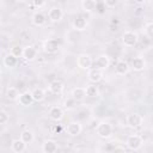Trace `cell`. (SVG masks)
I'll list each match as a JSON object with an SVG mask.
<instances>
[{"label":"cell","instance_id":"cell-23","mask_svg":"<svg viewBox=\"0 0 153 153\" xmlns=\"http://www.w3.org/2000/svg\"><path fill=\"white\" fill-rule=\"evenodd\" d=\"M19 96H20V93L17 87H7L6 88V98L8 100H12V102L18 100Z\"/></svg>","mask_w":153,"mask_h":153},{"label":"cell","instance_id":"cell-24","mask_svg":"<svg viewBox=\"0 0 153 153\" xmlns=\"http://www.w3.org/2000/svg\"><path fill=\"white\" fill-rule=\"evenodd\" d=\"M72 97L75 100H82L86 97V91L85 87H74L72 90Z\"/></svg>","mask_w":153,"mask_h":153},{"label":"cell","instance_id":"cell-26","mask_svg":"<svg viewBox=\"0 0 153 153\" xmlns=\"http://www.w3.org/2000/svg\"><path fill=\"white\" fill-rule=\"evenodd\" d=\"M96 5H97V4H96L94 0H82V1H81V7H82V10H84L85 12H87V13L94 11Z\"/></svg>","mask_w":153,"mask_h":153},{"label":"cell","instance_id":"cell-21","mask_svg":"<svg viewBox=\"0 0 153 153\" xmlns=\"http://www.w3.org/2000/svg\"><path fill=\"white\" fill-rule=\"evenodd\" d=\"M17 63H18V57L17 56H14L11 53H8V54L5 55V57H4V66L5 67H7V68H14L17 66Z\"/></svg>","mask_w":153,"mask_h":153},{"label":"cell","instance_id":"cell-13","mask_svg":"<svg viewBox=\"0 0 153 153\" xmlns=\"http://www.w3.org/2000/svg\"><path fill=\"white\" fill-rule=\"evenodd\" d=\"M82 130V126L80 124V122L73 121L67 126V133L71 136H78Z\"/></svg>","mask_w":153,"mask_h":153},{"label":"cell","instance_id":"cell-14","mask_svg":"<svg viewBox=\"0 0 153 153\" xmlns=\"http://www.w3.org/2000/svg\"><path fill=\"white\" fill-rule=\"evenodd\" d=\"M129 68L130 67H129L128 62L124 61V60H118L116 62V65H115V72H116L117 75H124V74H127L129 72Z\"/></svg>","mask_w":153,"mask_h":153},{"label":"cell","instance_id":"cell-1","mask_svg":"<svg viewBox=\"0 0 153 153\" xmlns=\"http://www.w3.org/2000/svg\"><path fill=\"white\" fill-rule=\"evenodd\" d=\"M114 128L109 122H100L96 127V134L102 139H109L112 136Z\"/></svg>","mask_w":153,"mask_h":153},{"label":"cell","instance_id":"cell-11","mask_svg":"<svg viewBox=\"0 0 153 153\" xmlns=\"http://www.w3.org/2000/svg\"><path fill=\"white\" fill-rule=\"evenodd\" d=\"M62 17H63V12H62V10L60 7L54 6L48 11V18H49V20H51L54 23L60 22L62 19Z\"/></svg>","mask_w":153,"mask_h":153},{"label":"cell","instance_id":"cell-32","mask_svg":"<svg viewBox=\"0 0 153 153\" xmlns=\"http://www.w3.org/2000/svg\"><path fill=\"white\" fill-rule=\"evenodd\" d=\"M118 0H104V4L108 6V7H115L117 5Z\"/></svg>","mask_w":153,"mask_h":153},{"label":"cell","instance_id":"cell-35","mask_svg":"<svg viewBox=\"0 0 153 153\" xmlns=\"http://www.w3.org/2000/svg\"><path fill=\"white\" fill-rule=\"evenodd\" d=\"M13 1H16V2H22V1H24V0H13Z\"/></svg>","mask_w":153,"mask_h":153},{"label":"cell","instance_id":"cell-9","mask_svg":"<svg viewBox=\"0 0 153 153\" xmlns=\"http://www.w3.org/2000/svg\"><path fill=\"white\" fill-rule=\"evenodd\" d=\"M48 116L51 121L60 122L63 118V110L60 106H51L48 111Z\"/></svg>","mask_w":153,"mask_h":153},{"label":"cell","instance_id":"cell-17","mask_svg":"<svg viewBox=\"0 0 153 153\" xmlns=\"http://www.w3.org/2000/svg\"><path fill=\"white\" fill-rule=\"evenodd\" d=\"M57 149H59L57 142L54 140H45L42 145V151L44 153H55L57 152Z\"/></svg>","mask_w":153,"mask_h":153},{"label":"cell","instance_id":"cell-12","mask_svg":"<svg viewBox=\"0 0 153 153\" xmlns=\"http://www.w3.org/2000/svg\"><path fill=\"white\" fill-rule=\"evenodd\" d=\"M33 96H32V92H29V91H25L23 93H20L19 98H18V103L22 105V106H29L33 103Z\"/></svg>","mask_w":153,"mask_h":153},{"label":"cell","instance_id":"cell-31","mask_svg":"<svg viewBox=\"0 0 153 153\" xmlns=\"http://www.w3.org/2000/svg\"><path fill=\"white\" fill-rule=\"evenodd\" d=\"M8 120H10V117H8V114L5 111V110H1L0 111V124H6L7 122H8Z\"/></svg>","mask_w":153,"mask_h":153},{"label":"cell","instance_id":"cell-16","mask_svg":"<svg viewBox=\"0 0 153 153\" xmlns=\"http://www.w3.org/2000/svg\"><path fill=\"white\" fill-rule=\"evenodd\" d=\"M26 146H27V143L24 142L22 139H16L11 143V148H12V151L14 153H23V152H25L26 151Z\"/></svg>","mask_w":153,"mask_h":153},{"label":"cell","instance_id":"cell-3","mask_svg":"<svg viewBox=\"0 0 153 153\" xmlns=\"http://www.w3.org/2000/svg\"><path fill=\"white\" fill-rule=\"evenodd\" d=\"M76 65H78V67L80 69L88 71V69H91V67L93 65V61H92V59H91L90 55H87V54H80L76 57Z\"/></svg>","mask_w":153,"mask_h":153},{"label":"cell","instance_id":"cell-34","mask_svg":"<svg viewBox=\"0 0 153 153\" xmlns=\"http://www.w3.org/2000/svg\"><path fill=\"white\" fill-rule=\"evenodd\" d=\"M134 1H135L136 4H139V5H141V4H143L146 0H134Z\"/></svg>","mask_w":153,"mask_h":153},{"label":"cell","instance_id":"cell-4","mask_svg":"<svg viewBox=\"0 0 153 153\" xmlns=\"http://www.w3.org/2000/svg\"><path fill=\"white\" fill-rule=\"evenodd\" d=\"M137 41H139V37H137L136 32H134V31H126L122 35V42L128 48L135 47L136 43H137Z\"/></svg>","mask_w":153,"mask_h":153},{"label":"cell","instance_id":"cell-5","mask_svg":"<svg viewBox=\"0 0 153 153\" xmlns=\"http://www.w3.org/2000/svg\"><path fill=\"white\" fill-rule=\"evenodd\" d=\"M126 121H127L128 127L135 129V128H139V127L142 126V123H143V117H142L140 114H137V112H133V114H129V115L127 116Z\"/></svg>","mask_w":153,"mask_h":153},{"label":"cell","instance_id":"cell-10","mask_svg":"<svg viewBox=\"0 0 153 153\" xmlns=\"http://www.w3.org/2000/svg\"><path fill=\"white\" fill-rule=\"evenodd\" d=\"M72 25H73V29L76 30V31H84L87 26V20L84 16H76L74 17L73 22H72Z\"/></svg>","mask_w":153,"mask_h":153},{"label":"cell","instance_id":"cell-30","mask_svg":"<svg viewBox=\"0 0 153 153\" xmlns=\"http://www.w3.org/2000/svg\"><path fill=\"white\" fill-rule=\"evenodd\" d=\"M145 33L148 38H153V22L147 23L145 25Z\"/></svg>","mask_w":153,"mask_h":153},{"label":"cell","instance_id":"cell-20","mask_svg":"<svg viewBox=\"0 0 153 153\" xmlns=\"http://www.w3.org/2000/svg\"><path fill=\"white\" fill-rule=\"evenodd\" d=\"M31 22L35 26H43L47 22V17L42 12H35L31 18Z\"/></svg>","mask_w":153,"mask_h":153},{"label":"cell","instance_id":"cell-19","mask_svg":"<svg viewBox=\"0 0 153 153\" xmlns=\"http://www.w3.org/2000/svg\"><path fill=\"white\" fill-rule=\"evenodd\" d=\"M63 88H65L63 82L57 80V79L50 81V84H49V91L51 93H54V94H61L63 92Z\"/></svg>","mask_w":153,"mask_h":153},{"label":"cell","instance_id":"cell-6","mask_svg":"<svg viewBox=\"0 0 153 153\" xmlns=\"http://www.w3.org/2000/svg\"><path fill=\"white\" fill-rule=\"evenodd\" d=\"M60 48V43L56 38H48L43 42V49L45 53L48 54H54L59 50Z\"/></svg>","mask_w":153,"mask_h":153},{"label":"cell","instance_id":"cell-33","mask_svg":"<svg viewBox=\"0 0 153 153\" xmlns=\"http://www.w3.org/2000/svg\"><path fill=\"white\" fill-rule=\"evenodd\" d=\"M32 4H33V6L39 8V7H42L44 5V0H32Z\"/></svg>","mask_w":153,"mask_h":153},{"label":"cell","instance_id":"cell-15","mask_svg":"<svg viewBox=\"0 0 153 153\" xmlns=\"http://www.w3.org/2000/svg\"><path fill=\"white\" fill-rule=\"evenodd\" d=\"M37 50L31 47V45H26L24 47V51H23V59L25 61H33L37 57Z\"/></svg>","mask_w":153,"mask_h":153},{"label":"cell","instance_id":"cell-2","mask_svg":"<svg viewBox=\"0 0 153 153\" xmlns=\"http://www.w3.org/2000/svg\"><path fill=\"white\" fill-rule=\"evenodd\" d=\"M126 145H127V147H128L129 149H131V151H137V149H140V148L142 147L143 140H142V137H141L140 135L133 134V135L128 136V139H127V141H126Z\"/></svg>","mask_w":153,"mask_h":153},{"label":"cell","instance_id":"cell-27","mask_svg":"<svg viewBox=\"0 0 153 153\" xmlns=\"http://www.w3.org/2000/svg\"><path fill=\"white\" fill-rule=\"evenodd\" d=\"M32 96H33V100L35 102H42L45 98V91L43 88H41V87H37V88H35L32 91Z\"/></svg>","mask_w":153,"mask_h":153},{"label":"cell","instance_id":"cell-29","mask_svg":"<svg viewBox=\"0 0 153 153\" xmlns=\"http://www.w3.org/2000/svg\"><path fill=\"white\" fill-rule=\"evenodd\" d=\"M75 102H76V100H75L73 97L67 98V99L65 100V103H63L65 109H67V110H72V109H74V106H75Z\"/></svg>","mask_w":153,"mask_h":153},{"label":"cell","instance_id":"cell-7","mask_svg":"<svg viewBox=\"0 0 153 153\" xmlns=\"http://www.w3.org/2000/svg\"><path fill=\"white\" fill-rule=\"evenodd\" d=\"M103 76H104L103 71H100L98 68H91L87 72V79L90 82H93V84H98L99 81H102Z\"/></svg>","mask_w":153,"mask_h":153},{"label":"cell","instance_id":"cell-18","mask_svg":"<svg viewBox=\"0 0 153 153\" xmlns=\"http://www.w3.org/2000/svg\"><path fill=\"white\" fill-rule=\"evenodd\" d=\"M130 67H131L135 72H141V71H143L145 67H146V61H145L141 56H136V57H134V59L131 60Z\"/></svg>","mask_w":153,"mask_h":153},{"label":"cell","instance_id":"cell-8","mask_svg":"<svg viewBox=\"0 0 153 153\" xmlns=\"http://www.w3.org/2000/svg\"><path fill=\"white\" fill-rule=\"evenodd\" d=\"M93 66H94V68H98L100 71L106 69L110 66V59H109V56L108 55H99L96 59V61L93 62Z\"/></svg>","mask_w":153,"mask_h":153},{"label":"cell","instance_id":"cell-22","mask_svg":"<svg viewBox=\"0 0 153 153\" xmlns=\"http://www.w3.org/2000/svg\"><path fill=\"white\" fill-rule=\"evenodd\" d=\"M85 91H86V96L90 97V98H97L99 96V88L96 84L91 82L88 85H86L85 87Z\"/></svg>","mask_w":153,"mask_h":153},{"label":"cell","instance_id":"cell-25","mask_svg":"<svg viewBox=\"0 0 153 153\" xmlns=\"http://www.w3.org/2000/svg\"><path fill=\"white\" fill-rule=\"evenodd\" d=\"M20 139H22L24 142H26L27 145L31 143V142L33 141V139H35L32 130H30V129H25V130H23V131L20 133Z\"/></svg>","mask_w":153,"mask_h":153},{"label":"cell","instance_id":"cell-28","mask_svg":"<svg viewBox=\"0 0 153 153\" xmlns=\"http://www.w3.org/2000/svg\"><path fill=\"white\" fill-rule=\"evenodd\" d=\"M23 51H24V48L20 45H13L11 48V54H13L17 57H20V56L23 57Z\"/></svg>","mask_w":153,"mask_h":153}]
</instances>
